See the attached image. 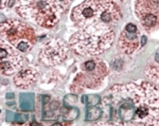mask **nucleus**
<instances>
[{
    "label": "nucleus",
    "mask_w": 159,
    "mask_h": 126,
    "mask_svg": "<svg viewBox=\"0 0 159 126\" xmlns=\"http://www.w3.org/2000/svg\"><path fill=\"white\" fill-rule=\"evenodd\" d=\"M58 106H60V104H58V102H52V104H51V107H52V108H54V109H55V108H57Z\"/></svg>",
    "instance_id": "18"
},
{
    "label": "nucleus",
    "mask_w": 159,
    "mask_h": 126,
    "mask_svg": "<svg viewBox=\"0 0 159 126\" xmlns=\"http://www.w3.org/2000/svg\"><path fill=\"white\" fill-rule=\"evenodd\" d=\"M136 13L147 30L159 27V0H137Z\"/></svg>",
    "instance_id": "8"
},
{
    "label": "nucleus",
    "mask_w": 159,
    "mask_h": 126,
    "mask_svg": "<svg viewBox=\"0 0 159 126\" xmlns=\"http://www.w3.org/2000/svg\"><path fill=\"white\" fill-rule=\"evenodd\" d=\"M102 115V110L96 106H89L86 111V121L99 120Z\"/></svg>",
    "instance_id": "11"
},
{
    "label": "nucleus",
    "mask_w": 159,
    "mask_h": 126,
    "mask_svg": "<svg viewBox=\"0 0 159 126\" xmlns=\"http://www.w3.org/2000/svg\"><path fill=\"white\" fill-rule=\"evenodd\" d=\"M1 40L15 47L19 52H29L36 43L32 27L19 20L10 19L1 24Z\"/></svg>",
    "instance_id": "4"
},
{
    "label": "nucleus",
    "mask_w": 159,
    "mask_h": 126,
    "mask_svg": "<svg viewBox=\"0 0 159 126\" xmlns=\"http://www.w3.org/2000/svg\"><path fill=\"white\" fill-rule=\"evenodd\" d=\"M79 115V109L78 108H72L70 109L69 111L66 112L65 115V120H68V121H72L74 119H76Z\"/></svg>",
    "instance_id": "12"
},
{
    "label": "nucleus",
    "mask_w": 159,
    "mask_h": 126,
    "mask_svg": "<svg viewBox=\"0 0 159 126\" xmlns=\"http://www.w3.org/2000/svg\"><path fill=\"white\" fill-rule=\"evenodd\" d=\"M82 103H87V97L86 96H83V97H82Z\"/></svg>",
    "instance_id": "20"
},
{
    "label": "nucleus",
    "mask_w": 159,
    "mask_h": 126,
    "mask_svg": "<svg viewBox=\"0 0 159 126\" xmlns=\"http://www.w3.org/2000/svg\"><path fill=\"white\" fill-rule=\"evenodd\" d=\"M121 17V11L114 0H85L71 13L72 21L82 29L96 25L110 28Z\"/></svg>",
    "instance_id": "1"
},
{
    "label": "nucleus",
    "mask_w": 159,
    "mask_h": 126,
    "mask_svg": "<svg viewBox=\"0 0 159 126\" xmlns=\"http://www.w3.org/2000/svg\"><path fill=\"white\" fill-rule=\"evenodd\" d=\"M156 61H159V54H158V53L156 54Z\"/></svg>",
    "instance_id": "21"
},
{
    "label": "nucleus",
    "mask_w": 159,
    "mask_h": 126,
    "mask_svg": "<svg viewBox=\"0 0 159 126\" xmlns=\"http://www.w3.org/2000/svg\"><path fill=\"white\" fill-rule=\"evenodd\" d=\"M87 103L89 104V106H96L100 103V97L96 96V94H91V96L87 97Z\"/></svg>",
    "instance_id": "13"
},
{
    "label": "nucleus",
    "mask_w": 159,
    "mask_h": 126,
    "mask_svg": "<svg viewBox=\"0 0 159 126\" xmlns=\"http://www.w3.org/2000/svg\"><path fill=\"white\" fill-rule=\"evenodd\" d=\"M0 66L2 75H12L21 68L24 60L15 47L4 40L0 42Z\"/></svg>",
    "instance_id": "7"
},
{
    "label": "nucleus",
    "mask_w": 159,
    "mask_h": 126,
    "mask_svg": "<svg viewBox=\"0 0 159 126\" xmlns=\"http://www.w3.org/2000/svg\"><path fill=\"white\" fill-rule=\"evenodd\" d=\"M125 30H126L127 32L135 33V32H137V27H136L134 24H129L126 27H125Z\"/></svg>",
    "instance_id": "14"
},
{
    "label": "nucleus",
    "mask_w": 159,
    "mask_h": 126,
    "mask_svg": "<svg viewBox=\"0 0 159 126\" xmlns=\"http://www.w3.org/2000/svg\"><path fill=\"white\" fill-rule=\"evenodd\" d=\"M114 31L106 25H96L80 30L70 38V47L79 55H97L110 48Z\"/></svg>",
    "instance_id": "2"
},
{
    "label": "nucleus",
    "mask_w": 159,
    "mask_h": 126,
    "mask_svg": "<svg viewBox=\"0 0 159 126\" xmlns=\"http://www.w3.org/2000/svg\"><path fill=\"white\" fill-rule=\"evenodd\" d=\"M107 75L106 65L98 58H92L81 65V70L71 84V91L79 92L82 89L98 88Z\"/></svg>",
    "instance_id": "5"
},
{
    "label": "nucleus",
    "mask_w": 159,
    "mask_h": 126,
    "mask_svg": "<svg viewBox=\"0 0 159 126\" xmlns=\"http://www.w3.org/2000/svg\"><path fill=\"white\" fill-rule=\"evenodd\" d=\"M16 12L24 19L45 29H52L64 10L58 0H18Z\"/></svg>",
    "instance_id": "3"
},
{
    "label": "nucleus",
    "mask_w": 159,
    "mask_h": 126,
    "mask_svg": "<svg viewBox=\"0 0 159 126\" xmlns=\"http://www.w3.org/2000/svg\"><path fill=\"white\" fill-rule=\"evenodd\" d=\"M7 1H9V0H1V9H4V7H7Z\"/></svg>",
    "instance_id": "17"
},
{
    "label": "nucleus",
    "mask_w": 159,
    "mask_h": 126,
    "mask_svg": "<svg viewBox=\"0 0 159 126\" xmlns=\"http://www.w3.org/2000/svg\"><path fill=\"white\" fill-rule=\"evenodd\" d=\"M68 1H69V0H68Z\"/></svg>",
    "instance_id": "22"
},
{
    "label": "nucleus",
    "mask_w": 159,
    "mask_h": 126,
    "mask_svg": "<svg viewBox=\"0 0 159 126\" xmlns=\"http://www.w3.org/2000/svg\"><path fill=\"white\" fill-rule=\"evenodd\" d=\"M138 35L137 32L130 33L126 30L122 32L121 36L119 38V48L122 52L126 54H132L135 52L138 48Z\"/></svg>",
    "instance_id": "10"
},
{
    "label": "nucleus",
    "mask_w": 159,
    "mask_h": 126,
    "mask_svg": "<svg viewBox=\"0 0 159 126\" xmlns=\"http://www.w3.org/2000/svg\"><path fill=\"white\" fill-rule=\"evenodd\" d=\"M14 97V94L13 93H7V99H13Z\"/></svg>",
    "instance_id": "19"
},
{
    "label": "nucleus",
    "mask_w": 159,
    "mask_h": 126,
    "mask_svg": "<svg viewBox=\"0 0 159 126\" xmlns=\"http://www.w3.org/2000/svg\"><path fill=\"white\" fill-rule=\"evenodd\" d=\"M38 76V68L36 66H29L25 69H21L14 78V84L20 89H28Z\"/></svg>",
    "instance_id": "9"
},
{
    "label": "nucleus",
    "mask_w": 159,
    "mask_h": 126,
    "mask_svg": "<svg viewBox=\"0 0 159 126\" xmlns=\"http://www.w3.org/2000/svg\"><path fill=\"white\" fill-rule=\"evenodd\" d=\"M69 48L61 38H50L45 43L38 54V60L46 66H56L66 61Z\"/></svg>",
    "instance_id": "6"
},
{
    "label": "nucleus",
    "mask_w": 159,
    "mask_h": 126,
    "mask_svg": "<svg viewBox=\"0 0 159 126\" xmlns=\"http://www.w3.org/2000/svg\"><path fill=\"white\" fill-rule=\"evenodd\" d=\"M147 43V36L143 35L142 38H141V46H144Z\"/></svg>",
    "instance_id": "16"
},
{
    "label": "nucleus",
    "mask_w": 159,
    "mask_h": 126,
    "mask_svg": "<svg viewBox=\"0 0 159 126\" xmlns=\"http://www.w3.org/2000/svg\"><path fill=\"white\" fill-rule=\"evenodd\" d=\"M49 101H50V97L49 96H47V94L43 96V105H46L47 103H49Z\"/></svg>",
    "instance_id": "15"
}]
</instances>
